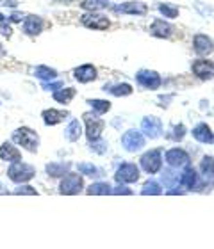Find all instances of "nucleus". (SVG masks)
<instances>
[{
  "label": "nucleus",
  "instance_id": "7c9ffc66",
  "mask_svg": "<svg viewBox=\"0 0 214 249\" xmlns=\"http://www.w3.org/2000/svg\"><path fill=\"white\" fill-rule=\"evenodd\" d=\"M159 13H161L164 18H168V20H175V18L178 16V13H180V9H178L175 4L162 2V4H159Z\"/></svg>",
  "mask_w": 214,
  "mask_h": 249
},
{
  "label": "nucleus",
  "instance_id": "473e14b6",
  "mask_svg": "<svg viewBox=\"0 0 214 249\" xmlns=\"http://www.w3.org/2000/svg\"><path fill=\"white\" fill-rule=\"evenodd\" d=\"M88 148H89V151H93L97 155H104L105 151L109 150V142L104 141L102 137H98V139H95V141H89Z\"/></svg>",
  "mask_w": 214,
  "mask_h": 249
},
{
  "label": "nucleus",
  "instance_id": "f8f14e48",
  "mask_svg": "<svg viewBox=\"0 0 214 249\" xmlns=\"http://www.w3.org/2000/svg\"><path fill=\"white\" fill-rule=\"evenodd\" d=\"M166 162L168 166L172 167H188L191 159H189V153L182 148H172V150L166 151Z\"/></svg>",
  "mask_w": 214,
  "mask_h": 249
},
{
  "label": "nucleus",
  "instance_id": "423d86ee",
  "mask_svg": "<svg viewBox=\"0 0 214 249\" xmlns=\"http://www.w3.org/2000/svg\"><path fill=\"white\" fill-rule=\"evenodd\" d=\"M82 118L84 123H86V137H88V141H95L102 137V132L105 128V121L100 120L98 114H95V112H86Z\"/></svg>",
  "mask_w": 214,
  "mask_h": 249
},
{
  "label": "nucleus",
  "instance_id": "a19ab883",
  "mask_svg": "<svg viewBox=\"0 0 214 249\" xmlns=\"http://www.w3.org/2000/svg\"><path fill=\"white\" fill-rule=\"evenodd\" d=\"M20 4V0H0V7H7V9H16Z\"/></svg>",
  "mask_w": 214,
  "mask_h": 249
},
{
  "label": "nucleus",
  "instance_id": "6ab92c4d",
  "mask_svg": "<svg viewBox=\"0 0 214 249\" xmlns=\"http://www.w3.org/2000/svg\"><path fill=\"white\" fill-rule=\"evenodd\" d=\"M193 50L198 53V55H211L214 50V41L207 34H195Z\"/></svg>",
  "mask_w": 214,
  "mask_h": 249
},
{
  "label": "nucleus",
  "instance_id": "a18cd8bd",
  "mask_svg": "<svg viewBox=\"0 0 214 249\" xmlns=\"http://www.w3.org/2000/svg\"><path fill=\"white\" fill-rule=\"evenodd\" d=\"M2 53H4V48H2V43H0V55H2Z\"/></svg>",
  "mask_w": 214,
  "mask_h": 249
},
{
  "label": "nucleus",
  "instance_id": "20e7f679",
  "mask_svg": "<svg viewBox=\"0 0 214 249\" xmlns=\"http://www.w3.org/2000/svg\"><path fill=\"white\" fill-rule=\"evenodd\" d=\"M80 25H84L86 29H93V31H107L111 27V20L104 13L88 11L80 16Z\"/></svg>",
  "mask_w": 214,
  "mask_h": 249
},
{
  "label": "nucleus",
  "instance_id": "412c9836",
  "mask_svg": "<svg viewBox=\"0 0 214 249\" xmlns=\"http://www.w3.org/2000/svg\"><path fill=\"white\" fill-rule=\"evenodd\" d=\"M180 185L184 189H188V191H198L200 187V175H196L193 167H186V171L182 173V177H180Z\"/></svg>",
  "mask_w": 214,
  "mask_h": 249
},
{
  "label": "nucleus",
  "instance_id": "f704fd0d",
  "mask_svg": "<svg viewBox=\"0 0 214 249\" xmlns=\"http://www.w3.org/2000/svg\"><path fill=\"white\" fill-rule=\"evenodd\" d=\"M11 194H16V196H21V194H27V196H38V191L34 187L27 185V183H18L16 189L11 191Z\"/></svg>",
  "mask_w": 214,
  "mask_h": 249
},
{
  "label": "nucleus",
  "instance_id": "ddd939ff",
  "mask_svg": "<svg viewBox=\"0 0 214 249\" xmlns=\"http://www.w3.org/2000/svg\"><path fill=\"white\" fill-rule=\"evenodd\" d=\"M141 132L148 139H157L162 134V123L156 116H146L141 121Z\"/></svg>",
  "mask_w": 214,
  "mask_h": 249
},
{
  "label": "nucleus",
  "instance_id": "58836bf2",
  "mask_svg": "<svg viewBox=\"0 0 214 249\" xmlns=\"http://www.w3.org/2000/svg\"><path fill=\"white\" fill-rule=\"evenodd\" d=\"M63 86H64V84L61 82V80H58V82H54V80H48V82H43L41 84V88L45 89V91H52V93H54V91H58L59 88H63Z\"/></svg>",
  "mask_w": 214,
  "mask_h": 249
},
{
  "label": "nucleus",
  "instance_id": "5701e85b",
  "mask_svg": "<svg viewBox=\"0 0 214 249\" xmlns=\"http://www.w3.org/2000/svg\"><path fill=\"white\" fill-rule=\"evenodd\" d=\"M41 118H43V123L47 124V126H56V124L63 123L68 118V112L58 109H45L41 112Z\"/></svg>",
  "mask_w": 214,
  "mask_h": 249
},
{
  "label": "nucleus",
  "instance_id": "e433bc0d",
  "mask_svg": "<svg viewBox=\"0 0 214 249\" xmlns=\"http://www.w3.org/2000/svg\"><path fill=\"white\" fill-rule=\"evenodd\" d=\"M0 36L5 37V39H11L13 37V25L9 21H0Z\"/></svg>",
  "mask_w": 214,
  "mask_h": 249
},
{
  "label": "nucleus",
  "instance_id": "79ce46f5",
  "mask_svg": "<svg viewBox=\"0 0 214 249\" xmlns=\"http://www.w3.org/2000/svg\"><path fill=\"white\" fill-rule=\"evenodd\" d=\"M111 194H118V196H120V194H132V191H131V189H127V187H123L120 183L116 189H111Z\"/></svg>",
  "mask_w": 214,
  "mask_h": 249
},
{
  "label": "nucleus",
  "instance_id": "bb28decb",
  "mask_svg": "<svg viewBox=\"0 0 214 249\" xmlns=\"http://www.w3.org/2000/svg\"><path fill=\"white\" fill-rule=\"evenodd\" d=\"M75 94H77V89L73 88H59L58 91H54L52 93V98L58 102V104H63V105H68L73 98H75Z\"/></svg>",
  "mask_w": 214,
  "mask_h": 249
},
{
  "label": "nucleus",
  "instance_id": "9d476101",
  "mask_svg": "<svg viewBox=\"0 0 214 249\" xmlns=\"http://www.w3.org/2000/svg\"><path fill=\"white\" fill-rule=\"evenodd\" d=\"M121 146L131 153L139 151L145 146V135L139 130H127L125 134L121 135Z\"/></svg>",
  "mask_w": 214,
  "mask_h": 249
},
{
  "label": "nucleus",
  "instance_id": "cd10ccee",
  "mask_svg": "<svg viewBox=\"0 0 214 249\" xmlns=\"http://www.w3.org/2000/svg\"><path fill=\"white\" fill-rule=\"evenodd\" d=\"M77 171L82 175V177H91V178H100L104 177V173L100 167H97L91 162H78L77 164Z\"/></svg>",
  "mask_w": 214,
  "mask_h": 249
},
{
  "label": "nucleus",
  "instance_id": "9b49d317",
  "mask_svg": "<svg viewBox=\"0 0 214 249\" xmlns=\"http://www.w3.org/2000/svg\"><path fill=\"white\" fill-rule=\"evenodd\" d=\"M200 169H202L200 187H205L207 191H211V187L214 185V157H204Z\"/></svg>",
  "mask_w": 214,
  "mask_h": 249
},
{
  "label": "nucleus",
  "instance_id": "1a4fd4ad",
  "mask_svg": "<svg viewBox=\"0 0 214 249\" xmlns=\"http://www.w3.org/2000/svg\"><path fill=\"white\" fill-rule=\"evenodd\" d=\"M116 182L118 183H134L139 180V167L132 162H125L116 169Z\"/></svg>",
  "mask_w": 214,
  "mask_h": 249
},
{
  "label": "nucleus",
  "instance_id": "f3484780",
  "mask_svg": "<svg viewBox=\"0 0 214 249\" xmlns=\"http://www.w3.org/2000/svg\"><path fill=\"white\" fill-rule=\"evenodd\" d=\"M154 37H161V39H168V37L173 36V32H175V27L166 20H161V18H157V20L152 21L150 25V31H148Z\"/></svg>",
  "mask_w": 214,
  "mask_h": 249
},
{
  "label": "nucleus",
  "instance_id": "4468645a",
  "mask_svg": "<svg viewBox=\"0 0 214 249\" xmlns=\"http://www.w3.org/2000/svg\"><path fill=\"white\" fill-rule=\"evenodd\" d=\"M191 71L202 80H213L214 78V62L207 59H196L191 64Z\"/></svg>",
  "mask_w": 214,
  "mask_h": 249
},
{
  "label": "nucleus",
  "instance_id": "72a5a7b5",
  "mask_svg": "<svg viewBox=\"0 0 214 249\" xmlns=\"http://www.w3.org/2000/svg\"><path fill=\"white\" fill-rule=\"evenodd\" d=\"M141 194H143V196H148V194H150V196H159V194H162V189L157 182H154V180H148V182L143 185Z\"/></svg>",
  "mask_w": 214,
  "mask_h": 249
},
{
  "label": "nucleus",
  "instance_id": "dca6fc26",
  "mask_svg": "<svg viewBox=\"0 0 214 249\" xmlns=\"http://www.w3.org/2000/svg\"><path fill=\"white\" fill-rule=\"evenodd\" d=\"M97 77H98V70L93 64H82V66H77L73 70V78L78 84L93 82V80H97Z\"/></svg>",
  "mask_w": 214,
  "mask_h": 249
},
{
  "label": "nucleus",
  "instance_id": "393cba45",
  "mask_svg": "<svg viewBox=\"0 0 214 249\" xmlns=\"http://www.w3.org/2000/svg\"><path fill=\"white\" fill-rule=\"evenodd\" d=\"M80 135H82V124L78 120H72L68 126L64 128V139L68 142H77L80 139Z\"/></svg>",
  "mask_w": 214,
  "mask_h": 249
},
{
  "label": "nucleus",
  "instance_id": "7ed1b4c3",
  "mask_svg": "<svg viewBox=\"0 0 214 249\" xmlns=\"http://www.w3.org/2000/svg\"><path fill=\"white\" fill-rule=\"evenodd\" d=\"M84 191V180L82 175L77 173H66L61 182H59V194H66V196H75Z\"/></svg>",
  "mask_w": 214,
  "mask_h": 249
},
{
  "label": "nucleus",
  "instance_id": "2eb2a0df",
  "mask_svg": "<svg viewBox=\"0 0 214 249\" xmlns=\"http://www.w3.org/2000/svg\"><path fill=\"white\" fill-rule=\"evenodd\" d=\"M115 13H121V15H134V16H143L148 13V5L145 2H123V4H118L113 7Z\"/></svg>",
  "mask_w": 214,
  "mask_h": 249
},
{
  "label": "nucleus",
  "instance_id": "a878e982",
  "mask_svg": "<svg viewBox=\"0 0 214 249\" xmlns=\"http://www.w3.org/2000/svg\"><path fill=\"white\" fill-rule=\"evenodd\" d=\"M105 91V93H111L113 96H129V94H132V86L131 84H105L104 88H102Z\"/></svg>",
  "mask_w": 214,
  "mask_h": 249
},
{
  "label": "nucleus",
  "instance_id": "f03ea898",
  "mask_svg": "<svg viewBox=\"0 0 214 249\" xmlns=\"http://www.w3.org/2000/svg\"><path fill=\"white\" fill-rule=\"evenodd\" d=\"M5 175H7V178H9L13 183H16V185H18V183H27L36 177V167L23 162V159H21V160H16V162H13V164H9Z\"/></svg>",
  "mask_w": 214,
  "mask_h": 249
},
{
  "label": "nucleus",
  "instance_id": "6e6552de",
  "mask_svg": "<svg viewBox=\"0 0 214 249\" xmlns=\"http://www.w3.org/2000/svg\"><path fill=\"white\" fill-rule=\"evenodd\" d=\"M136 82L145 89H150V91H156V89L161 88L162 78L161 75L154 70H139L136 73Z\"/></svg>",
  "mask_w": 214,
  "mask_h": 249
},
{
  "label": "nucleus",
  "instance_id": "f257e3e1",
  "mask_svg": "<svg viewBox=\"0 0 214 249\" xmlns=\"http://www.w3.org/2000/svg\"><path fill=\"white\" fill-rule=\"evenodd\" d=\"M11 141L16 146H21L29 153H38V150H39V135L36 130L29 128V126H18L11 134Z\"/></svg>",
  "mask_w": 214,
  "mask_h": 249
},
{
  "label": "nucleus",
  "instance_id": "4c0bfd02",
  "mask_svg": "<svg viewBox=\"0 0 214 249\" xmlns=\"http://www.w3.org/2000/svg\"><path fill=\"white\" fill-rule=\"evenodd\" d=\"M184 135H186V126H184V124H177V126H173V134H172L173 141H182Z\"/></svg>",
  "mask_w": 214,
  "mask_h": 249
},
{
  "label": "nucleus",
  "instance_id": "c03bdc74",
  "mask_svg": "<svg viewBox=\"0 0 214 249\" xmlns=\"http://www.w3.org/2000/svg\"><path fill=\"white\" fill-rule=\"evenodd\" d=\"M7 20V16L4 15V13H0V21H5Z\"/></svg>",
  "mask_w": 214,
  "mask_h": 249
},
{
  "label": "nucleus",
  "instance_id": "aec40b11",
  "mask_svg": "<svg viewBox=\"0 0 214 249\" xmlns=\"http://www.w3.org/2000/svg\"><path fill=\"white\" fill-rule=\"evenodd\" d=\"M72 169V162H48L47 166H45V173H47V177L50 178H63L66 173Z\"/></svg>",
  "mask_w": 214,
  "mask_h": 249
},
{
  "label": "nucleus",
  "instance_id": "4be33fe9",
  "mask_svg": "<svg viewBox=\"0 0 214 249\" xmlns=\"http://www.w3.org/2000/svg\"><path fill=\"white\" fill-rule=\"evenodd\" d=\"M191 134H193L195 139L198 141V142H202V144H213L214 142V134L207 123H198L193 128Z\"/></svg>",
  "mask_w": 214,
  "mask_h": 249
},
{
  "label": "nucleus",
  "instance_id": "2f4dec72",
  "mask_svg": "<svg viewBox=\"0 0 214 249\" xmlns=\"http://www.w3.org/2000/svg\"><path fill=\"white\" fill-rule=\"evenodd\" d=\"M78 5H80L84 11H100V9L109 7V2H107V0H82Z\"/></svg>",
  "mask_w": 214,
  "mask_h": 249
},
{
  "label": "nucleus",
  "instance_id": "c85d7f7f",
  "mask_svg": "<svg viewBox=\"0 0 214 249\" xmlns=\"http://www.w3.org/2000/svg\"><path fill=\"white\" fill-rule=\"evenodd\" d=\"M111 189L113 187L107 182H95L86 189V194H89V196H107V194H111Z\"/></svg>",
  "mask_w": 214,
  "mask_h": 249
},
{
  "label": "nucleus",
  "instance_id": "37998d69",
  "mask_svg": "<svg viewBox=\"0 0 214 249\" xmlns=\"http://www.w3.org/2000/svg\"><path fill=\"white\" fill-rule=\"evenodd\" d=\"M5 194H11V191H7V185L0 182V196H5Z\"/></svg>",
  "mask_w": 214,
  "mask_h": 249
},
{
  "label": "nucleus",
  "instance_id": "49530a36",
  "mask_svg": "<svg viewBox=\"0 0 214 249\" xmlns=\"http://www.w3.org/2000/svg\"><path fill=\"white\" fill-rule=\"evenodd\" d=\"M0 105H2V102H0Z\"/></svg>",
  "mask_w": 214,
  "mask_h": 249
},
{
  "label": "nucleus",
  "instance_id": "a211bd4d",
  "mask_svg": "<svg viewBox=\"0 0 214 249\" xmlns=\"http://www.w3.org/2000/svg\"><path fill=\"white\" fill-rule=\"evenodd\" d=\"M0 160L9 162V164H13V162H16V160H21L20 148H18L13 141H11V142L4 141V142L0 144Z\"/></svg>",
  "mask_w": 214,
  "mask_h": 249
},
{
  "label": "nucleus",
  "instance_id": "c756f323",
  "mask_svg": "<svg viewBox=\"0 0 214 249\" xmlns=\"http://www.w3.org/2000/svg\"><path fill=\"white\" fill-rule=\"evenodd\" d=\"M86 104L93 109L95 114H105V112H109L111 110V102H107V100H100V98H93V100H88Z\"/></svg>",
  "mask_w": 214,
  "mask_h": 249
},
{
  "label": "nucleus",
  "instance_id": "0eeeda50",
  "mask_svg": "<svg viewBox=\"0 0 214 249\" xmlns=\"http://www.w3.org/2000/svg\"><path fill=\"white\" fill-rule=\"evenodd\" d=\"M139 162H141V167L148 175H156V173L161 171L162 167V151L159 148L146 151V153H143Z\"/></svg>",
  "mask_w": 214,
  "mask_h": 249
},
{
  "label": "nucleus",
  "instance_id": "ea45409f",
  "mask_svg": "<svg viewBox=\"0 0 214 249\" xmlns=\"http://www.w3.org/2000/svg\"><path fill=\"white\" fill-rule=\"evenodd\" d=\"M23 18H25V15H23V13L13 11V13L7 16V21H9V23H21V21H23Z\"/></svg>",
  "mask_w": 214,
  "mask_h": 249
},
{
  "label": "nucleus",
  "instance_id": "39448f33",
  "mask_svg": "<svg viewBox=\"0 0 214 249\" xmlns=\"http://www.w3.org/2000/svg\"><path fill=\"white\" fill-rule=\"evenodd\" d=\"M45 27H47V21L39 15H25V18L21 21V31L29 37L39 36L45 31Z\"/></svg>",
  "mask_w": 214,
  "mask_h": 249
},
{
  "label": "nucleus",
  "instance_id": "b1692460",
  "mask_svg": "<svg viewBox=\"0 0 214 249\" xmlns=\"http://www.w3.org/2000/svg\"><path fill=\"white\" fill-rule=\"evenodd\" d=\"M32 75H34L36 78H39L41 82L56 80V78L59 77L58 70H54V68H50V66H45V64H39V66L34 68V70H32Z\"/></svg>",
  "mask_w": 214,
  "mask_h": 249
},
{
  "label": "nucleus",
  "instance_id": "c9c22d12",
  "mask_svg": "<svg viewBox=\"0 0 214 249\" xmlns=\"http://www.w3.org/2000/svg\"><path fill=\"white\" fill-rule=\"evenodd\" d=\"M161 180H162V183L166 187H172V185H175V183H178V175L177 173H173V171H164L161 175Z\"/></svg>",
  "mask_w": 214,
  "mask_h": 249
}]
</instances>
